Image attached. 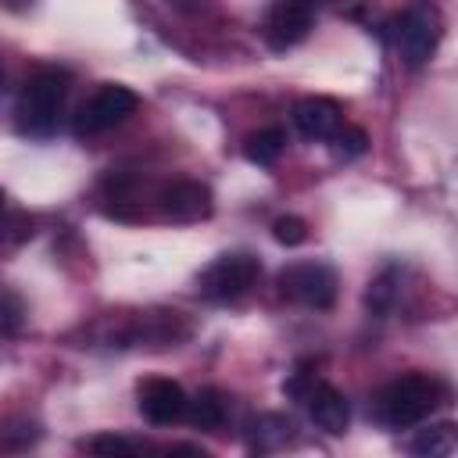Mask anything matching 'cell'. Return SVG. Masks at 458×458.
Listing matches in <instances>:
<instances>
[{"mask_svg":"<svg viewBox=\"0 0 458 458\" xmlns=\"http://www.w3.org/2000/svg\"><path fill=\"white\" fill-rule=\"evenodd\" d=\"M186 419L197 426V429H222L225 419H229V397L215 386H204L190 404H186Z\"/></svg>","mask_w":458,"mask_h":458,"instance_id":"12","label":"cell"},{"mask_svg":"<svg viewBox=\"0 0 458 458\" xmlns=\"http://www.w3.org/2000/svg\"><path fill=\"white\" fill-rule=\"evenodd\" d=\"M211 190L204 182H193V179H182V182H172L161 190V215L172 218V222H200L211 215Z\"/></svg>","mask_w":458,"mask_h":458,"instance_id":"11","label":"cell"},{"mask_svg":"<svg viewBox=\"0 0 458 458\" xmlns=\"http://www.w3.org/2000/svg\"><path fill=\"white\" fill-rule=\"evenodd\" d=\"M140 107V97L129 89V86H118V82H107L100 86L75 114V136H100L114 125H122L129 114H136Z\"/></svg>","mask_w":458,"mask_h":458,"instance_id":"6","label":"cell"},{"mask_svg":"<svg viewBox=\"0 0 458 458\" xmlns=\"http://www.w3.org/2000/svg\"><path fill=\"white\" fill-rule=\"evenodd\" d=\"M440 397H444V390L437 379L411 372V376H401L390 386H383V394L376 397V415H379V422L404 429V426H415L426 415H433Z\"/></svg>","mask_w":458,"mask_h":458,"instance_id":"2","label":"cell"},{"mask_svg":"<svg viewBox=\"0 0 458 458\" xmlns=\"http://www.w3.org/2000/svg\"><path fill=\"white\" fill-rule=\"evenodd\" d=\"M397 268H386L383 276H376L372 283H369V293H365V304H369V311H376V315H386L390 308H394V301H397Z\"/></svg>","mask_w":458,"mask_h":458,"instance_id":"16","label":"cell"},{"mask_svg":"<svg viewBox=\"0 0 458 458\" xmlns=\"http://www.w3.org/2000/svg\"><path fill=\"white\" fill-rule=\"evenodd\" d=\"M408 447H411V454H422V458H447V454L458 447L454 422H437V426L419 429Z\"/></svg>","mask_w":458,"mask_h":458,"instance_id":"13","label":"cell"},{"mask_svg":"<svg viewBox=\"0 0 458 458\" xmlns=\"http://www.w3.org/2000/svg\"><path fill=\"white\" fill-rule=\"evenodd\" d=\"M68 100V75L57 68H39L18 93L14 125L29 140H47L61 125V111Z\"/></svg>","mask_w":458,"mask_h":458,"instance_id":"1","label":"cell"},{"mask_svg":"<svg viewBox=\"0 0 458 458\" xmlns=\"http://www.w3.org/2000/svg\"><path fill=\"white\" fill-rule=\"evenodd\" d=\"M86 451L104 454V458H114V454L129 458V454H136V444H132V440H125V437H118V433H100V437H93V440L86 444Z\"/></svg>","mask_w":458,"mask_h":458,"instance_id":"19","label":"cell"},{"mask_svg":"<svg viewBox=\"0 0 458 458\" xmlns=\"http://www.w3.org/2000/svg\"><path fill=\"white\" fill-rule=\"evenodd\" d=\"M283 147H286V132L283 129H276V125H268V129H258L254 136H247V143H243V154H247V161H254V165H276L279 161V154H283Z\"/></svg>","mask_w":458,"mask_h":458,"instance_id":"14","label":"cell"},{"mask_svg":"<svg viewBox=\"0 0 458 458\" xmlns=\"http://www.w3.org/2000/svg\"><path fill=\"white\" fill-rule=\"evenodd\" d=\"M186 404H190V397L175 379L154 376V379L140 383V411L154 426H172V422L186 419Z\"/></svg>","mask_w":458,"mask_h":458,"instance_id":"8","label":"cell"},{"mask_svg":"<svg viewBox=\"0 0 458 458\" xmlns=\"http://www.w3.org/2000/svg\"><path fill=\"white\" fill-rule=\"evenodd\" d=\"M272 236H276V243H283V247H301V243L308 240V225H304V218H297V215H279V218L272 222Z\"/></svg>","mask_w":458,"mask_h":458,"instance_id":"18","label":"cell"},{"mask_svg":"<svg viewBox=\"0 0 458 458\" xmlns=\"http://www.w3.org/2000/svg\"><path fill=\"white\" fill-rule=\"evenodd\" d=\"M333 143V150H336V157H344V161H351V157H361L365 150H369V136H365V129H358V125H340V132L329 140Z\"/></svg>","mask_w":458,"mask_h":458,"instance_id":"17","label":"cell"},{"mask_svg":"<svg viewBox=\"0 0 458 458\" xmlns=\"http://www.w3.org/2000/svg\"><path fill=\"white\" fill-rule=\"evenodd\" d=\"M336 272L326 261H293L279 272V293L293 304L326 311L336 301Z\"/></svg>","mask_w":458,"mask_h":458,"instance_id":"5","label":"cell"},{"mask_svg":"<svg viewBox=\"0 0 458 458\" xmlns=\"http://www.w3.org/2000/svg\"><path fill=\"white\" fill-rule=\"evenodd\" d=\"M301 401H304V408H308V419H311L322 433L340 437V433L347 429V422H351V404H347V397H344L336 386L315 379Z\"/></svg>","mask_w":458,"mask_h":458,"instance_id":"9","label":"cell"},{"mask_svg":"<svg viewBox=\"0 0 458 458\" xmlns=\"http://www.w3.org/2000/svg\"><path fill=\"white\" fill-rule=\"evenodd\" d=\"M0 208H4V190H0Z\"/></svg>","mask_w":458,"mask_h":458,"instance_id":"23","label":"cell"},{"mask_svg":"<svg viewBox=\"0 0 458 458\" xmlns=\"http://www.w3.org/2000/svg\"><path fill=\"white\" fill-rule=\"evenodd\" d=\"M440 36H444L440 7L433 0H411L404 7V14L397 18L394 43H397V54H401V61L408 68H422L437 54Z\"/></svg>","mask_w":458,"mask_h":458,"instance_id":"3","label":"cell"},{"mask_svg":"<svg viewBox=\"0 0 458 458\" xmlns=\"http://www.w3.org/2000/svg\"><path fill=\"white\" fill-rule=\"evenodd\" d=\"M318 14V0H272L261 21V36L272 50H290L297 47Z\"/></svg>","mask_w":458,"mask_h":458,"instance_id":"7","label":"cell"},{"mask_svg":"<svg viewBox=\"0 0 458 458\" xmlns=\"http://www.w3.org/2000/svg\"><path fill=\"white\" fill-rule=\"evenodd\" d=\"M261 276V261L250 254V250H229V254H218L197 279V290L204 301H215V304H229V301H240Z\"/></svg>","mask_w":458,"mask_h":458,"instance_id":"4","label":"cell"},{"mask_svg":"<svg viewBox=\"0 0 458 458\" xmlns=\"http://www.w3.org/2000/svg\"><path fill=\"white\" fill-rule=\"evenodd\" d=\"M36 0H0V7H7V11H29Z\"/></svg>","mask_w":458,"mask_h":458,"instance_id":"21","label":"cell"},{"mask_svg":"<svg viewBox=\"0 0 458 458\" xmlns=\"http://www.w3.org/2000/svg\"><path fill=\"white\" fill-rule=\"evenodd\" d=\"M290 429H293L290 419H283V415H261V419L254 422V440H250V447H254V451H272V447L286 444Z\"/></svg>","mask_w":458,"mask_h":458,"instance_id":"15","label":"cell"},{"mask_svg":"<svg viewBox=\"0 0 458 458\" xmlns=\"http://www.w3.org/2000/svg\"><path fill=\"white\" fill-rule=\"evenodd\" d=\"M293 125L301 129V136L329 143L344 125V111L329 97H304V100L293 104Z\"/></svg>","mask_w":458,"mask_h":458,"instance_id":"10","label":"cell"},{"mask_svg":"<svg viewBox=\"0 0 458 458\" xmlns=\"http://www.w3.org/2000/svg\"><path fill=\"white\" fill-rule=\"evenodd\" d=\"M175 11H182V14H200L204 7H208V0H168Z\"/></svg>","mask_w":458,"mask_h":458,"instance_id":"20","label":"cell"},{"mask_svg":"<svg viewBox=\"0 0 458 458\" xmlns=\"http://www.w3.org/2000/svg\"><path fill=\"white\" fill-rule=\"evenodd\" d=\"M0 93H4V68H0Z\"/></svg>","mask_w":458,"mask_h":458,"instance_id":"22","label":"cell"}]
</instances>
